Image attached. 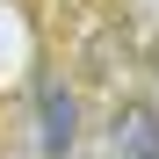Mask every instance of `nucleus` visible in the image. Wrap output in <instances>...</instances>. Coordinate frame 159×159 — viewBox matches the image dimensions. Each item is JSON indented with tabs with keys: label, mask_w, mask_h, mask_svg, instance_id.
Segmentation results:
<instances>
[{
	"label": "nucleus",
	"mask_w": 159,
	"mask_h": 159,
	"mask_svg": "<svg viewBox=\"0 0 159 159\" xmlns=\"http://www.w3.org/2000/svg\"><path fill=\"white\" fill-rule=\"evenodd\" d=\"M116 152L123 159H159V116L152 109H123L116 116Z\"/></svg>",
	"instance_id": "2"
},
{
	"label": "nucleus",
	"mask_w": 159,
	"mask_h": 159,
	"mask_svg": "<svg viewBox=\"0 0 159 159\" xmlns=\"http://www.w3.org/2000/svg\"><path fill=\"white\" fill-rule=\"evenodd\" d=\"M36 145H43V159H65V145H72V94L65 87H43V101H36Z\"/></svg>",
	"instance_id": "1"
}]
</instances>
